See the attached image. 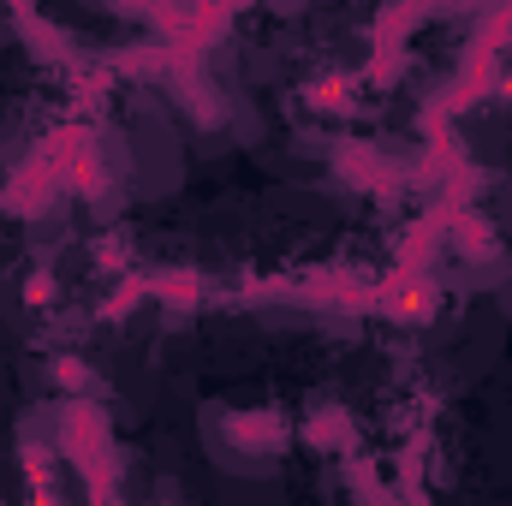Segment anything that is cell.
Here are the masks:
<instances>
[{"label": "cell", "mask_w": 512, "mask_h": 506, "mask_svg": "<svg viewBox=\"0 0 512 506\" xmlns=\"http://www.w3.org/2000/svg\"><path fill=\"white\" fill-rule=\"evenodd\" d=\"M131 197L137 203H155L167 191L185 185V143H179V126L167 114V102H137V126H131V173H126Z\"/></svg>", "instance_id": "6da1fadb"}, {"label": "cell", "mask_w": 512, "mask_h": 506, "mask_svg": "<svg viewBox=\"0 0 512 506\" xmlns=\"http://www.w3.org/2000/svg\"><path fill=\"white\" fill-rule=\"evenodd\" d=\"M60 459H72L84 471V495L108 501L120 489V453H114V429L102 417L96 399H66L60 405Z\"/></svg>", "instance_id": "7a4b0ae2"}, {"label": "cell", "mask_w": 512, "mask_h": 506, "mask_svg": "<svg viewBox=\"0 0 512 506\" xmlns=\"http://www.w3.org/2000/svg\"><path fill=\"white\" fill-rule=\"evenodd\" d=\"M471 6H489V0H387L382 12H376V30H370V42H376V72H393V54H399L423 24L453 18V12H471Z\"/></svg>", "instance_id": "3957f363"}, {"label": "cell", "mask_w": 512, "mask_h": 506, "mask_svg": "<svg viewBox=\"0 0 512 506\" xmlns=\"http://www.w3.org/2000/svg\"><path fill=\"white\" fill-rule=\"evenodd\" d=\"M6 6V18H12V30H18V42L30 48V60H42V66H60V72H78V60H84V48L36 6V0H0Z\"/></svg>", "instance_id": "277c9868"}, {"label": "cell", "mask_w": 512, "mask_h": 506, "mask_svg": "<svg viewBox=\"0 0 512 506\" xmlns=\"http://www.w3.org/2000/svg\"><path fill=\"white\" fill-rule=\"evenodd\" d=\"M304 441L310 447H322V453H340V459H352L358 453V423H352V411H340V405H316L310 417H304Z\"/></svg>", "instance_id": "5b68a950"}, {"label": "cell", "mask_w": 512, "mask_h": 506, "mask_svg": "<svg viewBox=\"0 0 512 506\" xmlns=\"http://www.w3.org/2000/svg\"><path fill=\"white\" fill-rule=\"evenodd\" d=\"M120 18L131 24H149V30H167V36H185L191 30V12H185V0H108Z\"/></svg>", "instance_id": "8992f818"}, {"label": "cell", "mask_w": 512, "mask_h": 506, "mask_svg": "<svg viewBox=\"0 0 512 506\" xmlns=\"http://www.w3.org/2000/svg\"><path fill=\"white\" fill-rule=\"evenodd\" d=\"M274 12H304V6H322V0H268Z\"/></svg>", "instance_id": "52a82bcc"}]
</instances>
